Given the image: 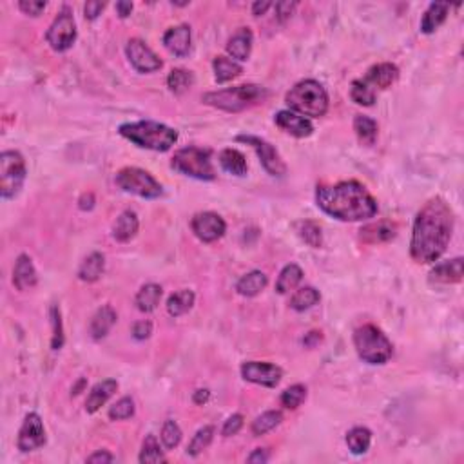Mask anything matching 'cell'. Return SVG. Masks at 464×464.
Masks as SVG:
<instances>
[{"mask_svg":"<svg viewBox=\"0 0 464 464\" xmlns=\"http://www.w3.org/2000/svg\"><path fill=\"white\" fill-rule=\"evenodd\" d=\"M454 232V212L442 198L424 203L414 221L410 256L417 263H433L444 254Z\"/></svg>","mask_w":464,"mask_h":464,"instance_id":"1","label":"cell"},{"mask_svg":"<svg viewBox=\"0 0 464 464\" xmlns=\"http://www.w3.org/2000/svg\"><path fill=\"white\" fill-rule=\"evenodd\" d=\"M317 207L341 221H363L377 214V202L359 181L321 185L315 190Z\"/></svg>","mask_w":464,"mask_h":464,"instance_id":"2","label":"cell"},{"mask_svg":"<svg viewBox=\"0 0 464 464\" xmlns=\"http://www.w3.org/2000/svg\"><path fill=\"white\" fill-rule=\"evenodd\" d=\"M120 135L142 149H151L156 153H165L178 140V131H174L172 127L151 120L122 124Z\"/></svg>","mask_w":464,"mask_h":464,"instance_id":"3","label":"cell"},{"mask_svg":"<svg viewBox=\"0 0 464 464\" xmlns=\"http://www.w3.org/2000/svg\"><path fill=\"white\" fill-rule=\"evenodd\" d=\"M269 96L267 87L257 84H241V86L227 87V89L212 91L203 95V102L211 107L221 109L227 113H241L257 104H263Z\"/></svg>","mask_w":464,"mask_h":464,"instance_id":"4","label":"cell"},{"mask_svg":"<svg viewBox=\"0 0 464 464\" xmlns=\"http://www.w3.org/2000/svg\"><path fill=\"white\" fill-rule=\"evenodd\" d=\"M285 102L289 111L301 117L321 118L329 111V95L327 89L317 80H301L287 93Z\"/></svg>","mask_w":464,"mask_h":464,"instance_id":"5","label":"cell"},{"mask_svg":"<svg viewBox=\"0 0 464 464\" xmlns=\"http://www.w3.org/2000/svg\"><path fill=\"white\" fill-rule=\"evenodd\" d=\"M354 347L357 356L368 365H384L394 354L390 339L375 324H363L354 332Z\"/></svg>","mask_w":464,"mask_h":464,"instance_id":"6","label":"cell"},{"mask_svg":"<svg viewBox=\"0 0 464 464\" xmlns=\"http://www.w3.org/2000/svg\"><path fill=\"white\" fill-rule=\"evenodd\" d=\"M171 167L181 174L202 181H211L216 178V171H214L211 160V151L202 149V147L190 145V147L176 151L171 160Z\"/></svg>","mask_w":464,"mask_h":464,"instance_id":"7","label":"cell"},{"mask_svg":"<svg viewBox=\"0 0 464 464\" xmlns=\"http://www.w3.org/2000/svg\"><path fill=\"white\" fill-rule=\"evenodd\" d=\"M26 160L18 151H4L0 154V196L15 198L26 181Z\"/></svg>","mask_w":464,"mask_h":464,"instance_id":"8","label":"cell"},{"mask_svg":"<svg viewBox=\"0 0 464 464\" xmlns=\"http://www.w3.org/2000/svg\"><path fill=\"white\" fill-rule=\"evenodd\" d=\"M117 185L126 193L136 194V196L147 200L160 198L163 193L160 181L151 172L138 169V167H126L122 171H118Z\"/></svg>","mask_w":464,"mask_h":464,"instance_id":"9","label":"cell"},{"mask_svg":"<svg viewBox=\"0 0 464 464\" xmlns=\"http://www.w3.org/2000/svg\"><path fill=\"white\" fill-rule=\"evenodd\" d=\"M45 40L51 45V50L59 51V53L71 50L75 40H77V22H75V17L68 8H63L54 17L50 29L45 33Z\"/></svg>","mask_w":464,"mask_h":464,"instance_id":"10","label":"cell"},{"mask_svg":"<svg viewBox=\"0 0 464 464\" xmlns=\"http://www.w3.org/2000/svg\"><path fill=\"white\" fill-rule=\"evenodd\" d=\"M236 140L241 142V144L250 145V147L256 151L263 169H265L269 174L278 176V178L287 174V165H285V162L281 160L280 153L276 151L274 145L269 144V142L263 140V138H260V136H253V135H239Z\"/></svg>","mask_w":464,"mask_h":464,"instance_id":"11","label":"cell"},{"mask_svg":"<svg viewBox=\"0 0 464 464\" xmlns=\"http://www.w3.org/2000/svg\"><path fill=\"white\" fill-rule=\"evenodd\" d=\"M190 229H193L194 236H196L200 241H203V244H212V241H218L221 236L225 234L227 223L220 214L207 211L194 214V218L190 220Z\"/></svg>","mask_w":464,"mask_h":464,"instance_id":"12","label":"cell"},{"mask_svg":"<svg viewBox=\"0 0 464 464\" xmlns=\"http://www.w3.org/2000/svg\"><path fill=\"white\" fill-rule=\"evenodd\" d=\"M45 444V430L44 423H42L40 415L31 412L26 415L20 432H18L17 447L18 450L27 454V451H35Z\"/></svg>","mask_w":464,"mask_h":464,"instance_id":"13","label":"cell"},{"mask_svg":"<svg viewBox=\"0 0 464 464\" xmlns=\"http://www.w3.org/2000/svg\"><path fill=\"white\" fill-rule=\"evenodd\" d=\"M126 54L133 68L138 73H154L162 69L163 62L158 59V54L151 50L140 38H131L126 45Z\"/></svg>","mask_w":464,"mask_h":464,"instance_id":"14","label":"cell"},{"mask_svg":"<svg viewBox=\"0 0 464 464\" xmlns=\"http://www.w3.org/2000/svg\"><path fill=\"white\" fill-rule=\"evenodd\" d=\"M241 375L245 381L254 384H262L267 388H274L280 384L283 377V370L272 363H262V361H247L241 365Z\"/></svg>","mask_w":464,"mask_h":464,"instance_id":"15","label":"cell"},{"mask_svg":"<svg viewBox=\"0 0 464 464\" xmlns=\"http://www.w3.org/2000/svg\"><path fill=\"white\" fill-rule=\"evenodd\" d=\"M274 122L281 131L289 133L290 136H296V138H308L314 133V126L310 120L294 113V111H280L274 117Z\"/></svg>","mask_w":464,"mask_h":464,"instance_id":"16","label":"cell"},{"mask_svg":"<svg viewBox=\"0 0 464 464\" xmlns=\"http://www.w3.org/2000/svg\"><path fill=\"white\" fill-rule=\"evenodd\" d=\"M163 45L167 51H171L176 57H185L190 51V27L180 24V26L169 27L163 35Z\"/></svg>","mask_w":464,"mask_h":464,"instance_id":"17","label":"cell"},{"mask_svg":"<svg viewBox=\"0 0 464 464\" xmlns=\"http://www.w3.org/2000/svg\"><path fill=\"white\" fill-rule=\"evenodd\" d=\"M36 281H38V276H36V269L33 265L31 257L27 254H20L15 262L13 285L18 290L26 292V290H31L35 287Z\"/></svg>","mask_w":464,"mask_h":464,"instance_id":"18","label":"cell"},{"mask_svg":"<svg viewBox=\"0 0 464 464\" xmlns=\"http://www.w3.org/2000/svg\"><path fill=\"white\" fill-rule=\"evenodd\" d=\"M397 78H399V69H397L396 63L383 62L374 66V68H370L363 80H365L366 84H370L375 91H379V89H388Z\"/></svg>","mask_w":464,"mask_h":464,"instance_id":"19","label":"cell"},{"mask_svg":"<svg viewBox=\"0 0 464 464\" xmlns=\"http://www.w3.org/2000/svg\"><path fill=\"white\" fill-rule=\"evenodd\" d=\"M397 236V225L392 221L381 220L375 223H368L361 229V239L365 244L375 245V244H387L390 239Z\"/></svg>","mask_w":464,"mask_h":464,"instance_id":"20","label":"cell"},{"mask_svg":"<svg viewBox=\"0 0 464 464\" xmlns=\"http://www.w3.org/2000/svg\"><path fill=\"white\" fill-rule=\"evenodd\" d=\"M118 390V383L114 379H104L96 383L95 387L91 388L89 396H87L86 401V412L87 414H96V412L105 405V403L114 396V392Z\"/></svg>","mask_w":464,"mask_h":464,"instance_id":"21","label":"cell"},{"mask_svg":"<svg viewBox=\"0 0 464 464\" xmlns=\"http://www.w3.org/2000/svg\"><path fill=\"white\" fill-rule=\"evenodd\" d=\"M253 42L254 35L248 27H241L239 31H236L234 35L230 36L229 42H227V53L232 57V60L236 62H244L250 57V51H253Z\"/></svg>","mask_w":464,"mask_h":464,"instance_id":"22","label":"cell"},{"mask_svg":"<svg viewBox=\"0 0 464 464\" xmlns=\"http://www.w3.org/2000/svg\"><path fill=\"white\" fill-rule=\"evenodd\" d=\"M461 280H463V257H456V260H450V262L439 263L430 272V281H433V283L450 285L459 283Z\"/></svg>","mask_w":464,"mask_h":464,"instance_id":"23","label":"cell"},{"mask_svg":"<svg viewBox=\"0 0 464 464\" xmlns=\"http://www.w3.org/2000/svg\"><path fill=\"white\" fill-rule=\"evenodd\" d=\"M114 323H117V312L113 310V307L104 305L95 312L93 320L89 324V332L93 339H102L109 334V330L113 329Z\"/></svg>","mask_w":464,"mask_h":464,"instance_id":"24","label":"cell"},{"mask_svg":"<svg viewBox=\"0 0 464 464\" xmlns=\"http://www.w3.org/2000/svg\"><path fill=\"white\" fill-rule=\"evenodd\" d=\"M138 227H140V221H138V216H136L135 211H124L120 216L117 218L113 225V236L114 239L118 241H131L133 238L138 232Z\"/></svg>","mask_w":464,"mask_h":464,"instance_id":"25","label":"cell"},{"mask_svg":"<svg viewBox=\"0 0 464 464\" xmlns=\"http://www.w3.org/2000/svg\"><path fill=\"white\" fill-rule=\"evenodd\" d=\"M448 11H450V4H444V2H432L423 15V20H421V31L426 33V35L435 31V29L447 20Z\"/></svg>","mask_w":464,"mask_h":464,"instance_id":"26","label":"cell"},{"mask_svg":"<svg viewBox=\"0 0 464 464\" xmlns=\"http://www.w3.org/2000/svg\"><path fill=\"white\" fill-rule=\"evenodd\" d=\"M212 69H214V78H216L218 84L234 80L244 73V68L239 66V62L229 59V57H221V54L212 60Z\"/></svg>","mask_w":464,"mask_h":464,"instance_id":"27","label":"cell"},{"mask_svg":"<svg viewBox=\"0 0 464 464\" xmlns=\"http://www.w3.org/2000/svg\"><path fill=\"white\" fill-rule=\"evenodd\" d=\"M267 283H269V278H267L262 271H253L245 274L244 278L238 281L236 290H238V294L245 296V298H254V296H257L262 290H265Z\"/></svg>","mask_w":464,"mask_h":464,"instance_id":"28","label":"cell"},{"mask_svg":"<svg viewBox=\"0 0 464 464\" xmlns=\"http://www.w3.org/2000/svg\"><path fill=\"white\" fill-rule=\"evenodd\" d=\"M105 269V257L104 254L100 253H93L82 262L80 269H78V278L82 281H86V283H93L100 278V276L104 274Z\"/></svg>","mask_w":464,"mask_h":464,"instance_id":"29","label":"cell"},{"mask_svg":"<svg viewBox=\"0 0 464 464\" xmlns=\"http://www.w3.org/2000/svg\"><path fill=\"white\" fill-rule=\"evenodd\" d=\"M160 299H162V287L156 283H147L136 294V307L140 312L147 314V312L156 310Z\"/></svg>","mask_w":464,"mask_h":464,"instance_id":"30","label":"cell"},{"mask_svg":"<svg viewBox=\"0 0 464 464\" xmlns=\"http://www.w3.org/2000/svg\"><path fill=\"white\" fill-rule=\"evenodd\" d=\"M220 165L223 171H227L229 174H234V176L247 174V169H248L247 160H245L244 154L239 153L238 149H232V147L221 151Z\"/></svg>","mask_w":464,"mask_h":464,"instance_id":"31","label":"cell"},{"mask_svg":"<svg viewBox=\"0 0 464 464\" xmlns=\"http://www.w3.org/2000/svg\"><path fill=\"white\" fill-rule=\"evenodd\" d=\"M194 299H196V296H194L193 290H178V292L171 294L169 299H167V312H169L172 317H180V315L187 314V312L193 308Z\"/></svg>","mask_w":464,"mask_h":464,"instance_id":"32","label":"cell"},{"mask_svg":"<svg viewBox=\"0 0 464 464\" xmlns=\"http://www.w3.org/2000/svg\"><path fill=\"white\" fill-rule=\"evenodd\" d=\"M354 131H356L361 144L374 145L377 140V122L366 114H357L354 118Z\"/></svg>","mask_w":464,"mask_h":464,"instance_id":"33","label":"cell"},{"mask_svg":"<svg viewBox=\"0 0 464 464\" xmlns=\"http://www.w3.org/2000/svg\"><path fill=\"white\" fill-rule=\"evenodd\" d=\"M303 280V271L301 267L296 265V263H290L280 272V278L276 281V290L280 294H287L290 290H294L301 283Z\"/></svg>","mask_w":464,"mask_h":464,"instance_id":"34","label":"cell"},{"mask_svg":"<svg viewBox=\"0 0 464 464\" xmlns=\"http://www.w3.org/2000/svg\"><path fill=\"white\" fill-rule=\"evenodd\" d=\"M370 442H372V433L365 426H356L347 433V444L348 450L354 454V456H363L366 454L370 448Z\"/></svg>","mask_w":464,"mask_h":464,"instance_id":"35","label":"cell"},{"mask_svg":"<svg viewBox=\"0 0 464 464\" xmlns=\"http://www.w3.org/2000/svg\"><path fill=\"white\" fill-rule=\"evenodd\" d=\"M321 299V294L314 289V287H303V289L296 290V294L290 299V307L296 312H305L317 305Z\"/></svg>","mask_w":464,"mask_h":464,"instance_id":"36","label":"cell"},{"mask_svg":"<svg viewBox=\"0 0 464 464\" xmlns=\"http://www.w3.org/2000/svg\"><path fill=\"white\" fill-rule=\"evenodd\" d=\"M194 84V75L187 69H172L167 77V87L174 95H184L185 91H189Z\"/></svg>","mask_w":464,"mask_h":464,"instance_id":"37","label":"cell"},{"mask_svg":"<svg viewBox=\"0 0 464 464\" xmlns=\"http://www.w3.org/2000/svg\"><path fill=\"white\" fill-rule=\"evenodd\" d=\"M281 421H283V414H281L280 410H269L260 415V417H256L250 430H253L256 437H260V435H265V433L272 432L276 426H280Z\"/></svg>","mask_w":464,"mask_h":464,"instance_id":"38","label":"cell"},{"mask_svg":"<svg viewBox=\"0 0 464 464\" xmlns=\"http://www.w3.org/2000/svg\"><path fill=\"white\" fill-rule=\"evenodd\" d=\"M350 96L356 104L370 107V105H374L375 98H377V91H375L374 87L370 86V84H366V82L361 78V80L352 82Z\"/></svg>","mask_w":464,"mask_h":464,"instance_id":"39","label":"cell"},{"mask_svg":"<svg viewBox=\"0 0 464 464\" xmlns=\"http://www.w3.org/2000/svg\"><path fill=\"white\" fill-rule=\"evenodd\" d=\"M212 439H214V426H203V428H200L198 432L194 433L193 441H190L189 447H187V456H200L203 450H207Z\"/></svg>","mask_w":464,"mask_h":464,"instance_id":"40","label":"cell"},{"mask_svg":"<svg viewBox=\"0 0 464 464\" xmlns=\"http://www.w3.org/2000/svg\"><path fill=\"white\" fill-rule=\"evenodd\" d=\"M298 232L299 238H301L307 245H310V247L320 248L321 245H323V232H321V227L317 225L315 221L312 220L301 221L298 225Z\"/></svg>","mask_w":464,"mask_h":464,"instance_id":"41","label":"cell"},{"mask_svg":"<svg viewBox=\"0 0 464 464\" xmlns=\"http://www.w3.org/2000/svg\"><path fill=\"white\" fill-rule=\"evenodd\" d=\"M163 461H165V457H163V451L160 448V442L153 433H149L144 439V444H142L140 463H163Z\"/></svg>","mask_w":464,"mask_h":464,"instance_id":"42","label":"cell"},{"mask_svg":"<svg viewBox=\"0 0 464 464\" xmlns=\"http://www.w3.org/2000/svg\"><path fill=\"white\" fill-rule=\"evenodd\" d=\"M307 399V388L305 384H292L281 394V405L289 410H296Z\"/></svg>","mask_w":464,"mask_h":464,"instance_id":"43","label":"cell"},{"mask_svg":"<svg viewBox=\"0 0 464 464\" xmlns=\"http://www.w3.org/2000/svg\"><path fill=\"white\" fill-rule=\"evenodd\" d=\"M180 441H181V430L180 426H178V423L172 419H167L165 423H163L162 428L163 447H165L167 450H172V448H176L180 444Z\"/></svg>","mask_w":464,"mask_h":464,"instance_id":"44","label":"cell"},{"mask_svg":"<svg viewBox=\"0 0 464 464\" xmlns=\"http://www.w3.org/2000/svg\"><path fill=\"white\" fill-rule=\"evenodd\" d=\"M133 415H135V401H133L131 397H122V399L114 403V405L111 406V410H109V417L113 421L129 419Z\"/></svg>","mask_w":464,"mask_h":464,"instance_id":"45","label":"cell"},{"mask_svg":"<svg viewBox=\"0 0 464 464\" xmlns=\"http://www.w3.org/2000/svg\"><path fill=\"white\" fill-rule=\"evenodd\" d=\"M51 324H53V339H51V348L60 350L63 347V327H62V315H60L59 305L51 307Z\"/></svg>","mask_w":464,"mask_h":464,"instance_id":"46","label":"cell"},{"mask_svg":"<svg viewBox=\"0 0 464 464\" xmlns=\"http://www.w3.org/2000/svg\"><path fill=\"white\" fill-rule=\"evenodd\" d=\"M241 428H244V415H230L229 419L225 421V424H223V428H221V435H223V437H230V435H236Z\"/></svg>","mask_w":464,"mask_h":464,"instance_id":"47","label":"cell"},{"mask_svg":"<svg viewBox=\"0 0 464 464\" xmlns=\"http://www.w3.org/2000/svg\"><path fill=\"white\" fill-rule=\"evenodd\" d=\"M47 6L45 0H22V2H18V8L20 11L26 15H31V17H38Z\"/></svg>","mask_w":464,"mask_h":464,"instance_id":"48","label":"cell"},{"mask_svg":"<svg viewBox=\"0 0 464 464\" xmlns=\"http://www.w3.org/2000/svg\"><path fill=\"white\" fill-rule=\"evenodd\" d=\"M274 8H276V15H278V18H280L281 22H283V20H287V18L290 17V15H294V11H296V8H298V2H289V0H283V2H278Z\"/></svg>","mask_w":464,"mask_h":464,"instance_id":"49","label":"cell"},{"mask_svg":"<svg viewBox=\"0 0 464 464\" xmlns=\"http://www.w3.org/2000/svg\"><path fill=\"white\" fill-rule=\"evenodd\" d=\"M153 334V323L151 321H138V323H135V327H133V336H135L138 341H144V339H147Z\"/></svg>","mask_w":464,"mask_h":464,"instance_id":"50","label":"cell"},{"mask_svg":"<svg viewBox=\"0 0 464 464\" xmlns=\"http://www.w3.org/2000/svg\"><path fill=\"white\" fill-rule=\"evenodd\" d=\"M104 9H105V2L91 0V2H87V4L84 6V13H86V18H89V20H95V18H98L100 15H102Z\"/></svg>","mask_w":464,"mask_h":464,"instance_id":"51","label":"cell"},{"mask_svg":"<svg viewBox=\"0 0 464 464\" xmlns=\"http://www.w3.org/2000/svg\"><path fill=\"white\" fill-rule=\"evenodd\" d=\"M269 459H271V456H269V451L265 450V448H257V450H254L250 456H248V463L253 464H265L269 463Z\"/></svg>","mask_w":464,"mask_h":464,"instance_id":"52","label":"cell"},{"mask_svg":"<svg viewBox=\"0 0 464 464\" xmlns=\"http://www.w3.org/2000/svg\"><path fill=\"white\" fill-rule=\"evenodd\" d=\"M113 461H114V456H113V454H109L107 450L95 451L93 456L87 457V463H91V464H96V463H113Z\"/></svg>","mask_w":464,"mask_h":464,"instance_id":"53","label":"cell"},{"mask_svg":"<svg viewBox=\"0 0 464 464\" xmlns=\"http://www.w3.org/2000/svg\"><path fill=\"white\" fill-rule=\"evenodd\" d=\"M117 11H118V15H120V18H127L133 11V2L120 0V2H117Z\"/></svg>","mask_w":464,"mask_h":464,"instance_id":"54","label":"cell"},{"mask_svg":"<svg viewBox=\"0 0 464 464\" xmlns=\"http://www.w3.org/2000/svg\"><path fill=\"white\" fill-rule=\"evenodd\" d=\"M93 207H95V196H93V193L84 194V196L80 198V209H82V211H91Z\"/></svg>","mask_w":464,"mask_h":464,"instance_id":"55","label":"cell"},{"mask_svg":"<svg viewBox=\"0 0 464 464\" xmlns=\"http://www.w3.org/2000/svg\"><path fill=\"white\" fill-rule=\"evenodd\" d=\"M272 8V2H254L253 4V15L260 17V15H265L269 9Z\"/></svg>","mask_w":464,"mask_h":464,"instance_id":"56","label":"cell"},{"mask_svg":"<svg viewBox=\"0 0 464 464\" xmlns=\"http://www.w3.org/2000/svg\"><path fill=\"white\" fill-rule=\"evenodd\" d=\"M209 396H211L209 390H196V392H194V403H196V405H203V403L209 401Z\"/></svg>","mask_w":464,"mask_h":464,"instance_id":"57","label":"cell"},{"mask_svg":"<svg viewBox=\"0 0 464 464\" xmlns=\"http://www.w3.org/2000/svg\"><path fill=\"white\" fill-rule=\"evenodd\" d=\"M189 2H172V6H187Z\"/></svg>","mask_w":464,"mask_h":464,"instance_id":"58","label":"cell"}]
</instances>
